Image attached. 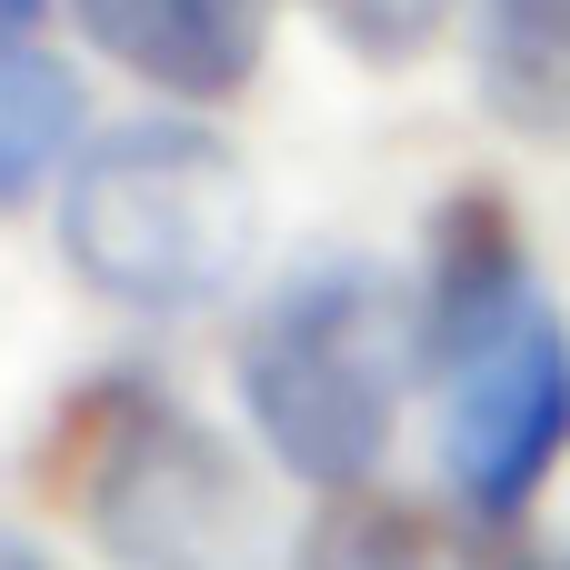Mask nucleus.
Returning a JSON list of instances; mask_svg holds the SVG:
<instances>
[{
	"mask_svg": "<svg viewBox=\"0 0 570 570\" xmlns=\"http://www.w3.org/2000/svg\"><path fill=\"white\" fill-rule=\"evenodd\" d=\"M281 0H70L80 40H100L130 80L170 100H230L261 70Z\"/></svg>",
	"mask_w": 570,
	"mask_h": 570,
	"instance_id": "obj_5",
	"label": "nucleus"
},
{
	"mask_svg": "<svg viewBox=\"0 0 570 570\" xmlns=\"http://www.w3.org/2000/svg\"><path fill=\"white\" fill-rule=\"evenodd\" d=\"M321 20L361 50V60H421L431 40H441V20H451V0H321Z\"/></svg>",
	"mask_w": 570,
	"mask_h": 570,
	"instance_id": "obj_10",
	"label": "nucleus"
},
{
	"mask_svg": "<svg viewBox=\"0 0 570 570\" xmlns=\"http://www.w3.org/2000/svg\"><path fill=\"white\" fill-rule=\"evenodd\" d=\"M80 140V70L30 30H0V210H20Z\"/></svg>",
	"mask_w": 570,
	"mask_h": 570,
	"instance_id": "obj_8",
	"label": "nucleus"
},
{
	"mask_svg": "<svg viewBox=\"0 0 570 570\" xmlns=\"http://www.w3.org/2000/svg\"><path fill=\"white\" fill-rule=\"evenodd\" d=\"M501 570H521V561H501ZM561 570H570V561H561Z\"/></svg>",
	"mask_w": 570,
	"mask_h": 570,
	"instance_id": "obj_13",
	"label": "nucleus"
},
{
	"mask_svg": "<svg viewBox=\"0 0 570 570\" xmlns=\"http://www.w3.org/2000/svg\"><path fill=\"white\" fill-rule=\"evenodd\" d=\"M441 461L451 491L471 501V521H521V501L541 491V471L570 451V321L521 291L501 321H481L471 341H451L441 361Z\"/></svg>",
	"mask_w": 570,
	"mask_h": 570,
	"instance_id": "obj_4",
	"label": "nucleus"
},
{
	"mask_svg": "<svg viewBox=\"0 0 570 570\" xmlns=\"http://www.w3.org/2000/svg\"><path fill=\"white\" fill-rule=\"evenodd\" d=\"M70 511L110 570H261V491L240 451L150 381L70 401Z\"/></svg>",
	"mask_w": 570,
	"mask_h": 570,
	"instance_id": "obj_3",
	"label": "nucleus"
},
{
	"mask_svg": "<svg viewBox=\"0 0 570 570\" xmlns=\"http://www.w3.org/2000/svg\"><path fill=\"white\" fill-rule=\"evenodd\" d=\"M261 240L250 170L200 120H120L80 150L60 190V250L70 271L120 311H210L240 291Z\"/></svg>",
	"mask_w": 570,
	"mask_h": 570,
	"instance_id": "obj_1",
	"label": "nucleus"
},
{
	"mask_svg": "<svg viewBox=\"0 0 570 570\" xmlns=\"http://www.w3.org/2000/svg\"><path fill=\"white\" fill-rule=\"evenodd\" d=\"M531 281V250H521V220L501 190H461L441 220H431V271H421V361H441L451 341H471L481 321H501Z\"/></svg>",
	"mask_w": 570,
	"mask_h": 570,
	"instance_id": "obj_6",
	"label": "nucleus"
},
{
	"mask_svg": "<svg viewBox=\"0 0 570 570\" xmlns=\"http://www.w3.org/2000/svg\"><path fill=\"white\" fill-rule=\"evenodd\" d=\"M291 570H431V541H421L411 511H391L371 491H331L321 521L301 531Z\"/></svg>",
	"mask_w": 570,
	"mask_h": 570,
	"instance_id": "obj_9",
	"label": "nucleus"
},
{
	"mask_svg": "<svg viewBox=\"0 0 570 570\" xmlns=\"http://www.w3.org/2000/svg\"><path fill=\"white\" fill-rule=\"evenodd\" d=\"M0 570H50L40 551H20V541H0Z\"/></svg>",
	"mask_w": 570,
	"mask_h": 570,
	"instance_id": "obj_12",
	"label": "nucleus"
},
{
	"mask_svg": "<svg viewBox=\"0 0 570 570\" xmlns=\"http://www.w3.org/2000/svg\"><path fill=\"white\" fill-rule=\"evenodd\" d=\"M411 331H421V311L361 250L301 261L261 301V321L240 341V401H250V421H261V441L291 481L371 491V471L391 451Z\"/></svg>",
	"mask_w": 570,
	"mask_h": 570,
	"instance_id": "obj_2",
	"label": "nucleus"
},
{
	"mask_svg": "<svg viewBox=\"0 0 570 570\" xmlns=\"http://www.w3.org/2000/svg\"><path fill=\"white\" fill-rule=\"evenodd\" d=\"M481 100L531 130V140H561L570 130V0H481Z\"/></svg>",
	"mask_w": 570,
	"mask_h": 570,
	"instance_id": "obj_7",
	"label": "nucleus"
},
{
	"mask_svg": "<svg viewBox=\"0 0 570 570\" xmlns=\"http://www.w3.org/2000/svg\"><path fill=\"white\" fill-rule=\"evenodd\" d=\"M40 10H50V0H0V30H30Z\"/></svg>",
	"mask_w": 570,
	"mask_h": 570,
	"instance_id": "obj_11",
	"label": "nucleus"
}]
</instances>
